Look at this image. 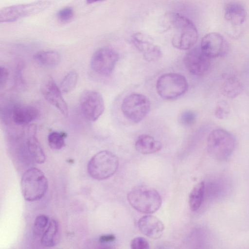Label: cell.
<instances>
[{
  "instance_id": "obj_1",
  "label": "cell",
  "mask_w": 249,
  "mask_h": 249,
  "mask_svg": "<svg viewBox=\"0 0 249 249\" xmlns=\"http://www.w3.org/2000/svg\"><path fill=\"white\" fill-rule=\"evenodd\" d=\"M169 24L175 32L172 39L173 46L179 50H187L196 43L198 36L193 23L185 17L173 13L169 15Z\"/></svg>"
},
{
  "instance_id": "obj_2",
  "label": "cell",
  "mask_w": 249,
  "mask_h": 249,
  "mask_svg": "<svg viewBox=\"0 0 249 249\" xmlns=\"http://www.w3.org/2000/svg\"><path fill=\"white\" fill-rule=\"evenodd\" d=\"M127 199L132 207L144 213L157 212L162 203L159 193L154 188L146 186L133 188L128 194Z\"/></svg>"
},
{
  "instance_id": "obj_3",
  "label": "cell",
  "mask_w": 249,
  "mask_h": 249,
  "mask_svg": "<svg viewBox=\"0 0 249 249\" xmlns=\"http://www.w3.org/2000/svg\"><path fill=\"white\" fill-rule=\"evenodd\" d=\"M20 187L25 200L29 201H36L45 195L48 188V182L41 170L36 168H31L23 174Z\"/></svg>"
},
{
  "instance_id": "obj_4",
  "label": "cell",
  "mask_w": 249,
  "mask_h": 249,
  "mask_svg": "<svg viewBox=\"0 0 249 249\" xmlns=\"http://www.w3.org/2000/svg\"><path fill=\"white\" fill-rule=\"evenodd\" d=\"M119 166L117 157L108 150L96 153L89 160L87 170L89 176L96 180H104L112 176Z\"/></svg>"
},
{
  "instance_id": "obj_5",
  "label": "cell",
  "mask_w": 249,
  "mask_h": 249,
  "mask_svg": "<svg viewBox=\"0 0 249 249\" xmlns=\"http://www.w3.org/2000/svg\"><path fill=\"white\" fill-rule=\"evenodd\" d=\"M235 145L233 135L222 128L213 130L208 137V152L216 160H222L228 158L232 153Z\"/></svg>"
},
{
  "instance_id": "obj_6",
  "label": "cell",
  "mask_w": 249,
  "mask_h": 249,
  "mask_svg": "<svg viewBox=\"0 0 249 249\" xmlns=\"http://www.w3.org/2000/svg\"><path fill=\"white\" fill-rule=\"evenodd\" d=\"M188 83L183 75L176 73H168L158 79L156 89L161 98L167 100L176 99L186 93Z\"/></svg>"
},
{
  "instance_id": "obj_7",
  "label": "cell",
  "mask_w": 249,
  "mask_h": 249,
  "mask_svg": "<svg viewBox=\"0 0 249 249\" xmlns=\"http://www.w3.org/2000/svg\"><path fill=\"white\" fill-rule=\"evenodd\" d=\"M150 109L149 99L140 93L128 95L124 99L121 105V110L124 116L134 123L142 121L148 114Z\"/></svg>"
},
{
  "instance_id": "obj_8",
  "label": "cell",
  "mask_w": 249,
  "mask_h": 249,
  "mask_svg": "<svg viewBox=\"0 0 249 249\" xmlns=\"http://www.w3.org/2000/svg\"><path fill=\"white\" fill-rule=\"evenodd\" d=\"M50 5L47 0H39L30 3L10 6L0 12V22H13L22 17L37 14Z\"/></svg>"
},
{
  "instance_id": "obj_9",
  "label": "cell",
  "mask_w": 249,
  "mask_h": 249,
  "mask_svg": "<svg viewBox=\"0 0 249 249\" xmlns=\"http://www.w3.org/2000/svg\"><path fill=\"white\" fill-rule=\"evenodd\" d=\"M80 108L84 117L91 122L96 121L103 113L105 103L100 92L93 90H86L80 98Z\"/></svg>"
},
{
  "instance_id": "obj_10",
  "label": "cell",
  "mask_w": 249,
  "mask_h": 249,
  "mask_svg": "<svg viewBox=\"0 0 249 249\" xmlns=\"http://www.w3.org/2000/svg\"><path fill=\"white\" fill-rule=\"evenodd\" d=\"M118 59V53L113 49L107 47L100 48L92 56L90 67L97 74L108 76L113 71Z\"/></svg>"
},
{
  "instance_id": "obj_11",
  "label": "cell",
  "mask_w": 249,
  "mask_h": 249,
  "mask_svg": "<svg viewBox=\"0 0 249 249\" xmlns=\"http://www.w3.org/2000/svg\"><path fill=\"white\" fill-rule=\"evenodd\" d=\"M40 89L45 100L59 110L63 115L67 117L68 107L62 96V92L54 79L50 76L46 77L42 80Z\"/></svg>"
},
{
  "instance_id": "obj_12",
  "label": "cell",
  "mask_w": 249,
  "mask_h": 249,
  "mask_svg": "<svg viewBox=\"0 0 249 249\" xmlns=\"http://www.w3.org/2000/svg\"><path fill=\"white\" fill-rule=\"evenodd\" d=\"M200 48L210 59L226 55L229 49V44L225 38L214 32L209 33L202 38Z\"/></svg>"
},
{
  "instance_id": "obj_13",
  "label": "cell",
  "mask_w": 249,
  "mask_h": 249,
  "mask_svg": "<svg viewBox=\"0 0 249 249\" xmlns=\"http://www.w3.org/2000/svg\"><path fill=\"white\" fill-rule=\"evenodd\" d=\"M184 65L192 74L200 76L205 74L209 69L210 58L201 50L195 48L186 54L183 59Z\"/></svg>"
},
{
  "instance_id": "obj_14",
  "label": "cell",
  "mask_w": 249,
  "mask_h": 249,
  "mask_svg": "<svg viewBox=\"0 0 249 249\" xmlns=\"http://www.w3.org/2000/svg\"><path fill=\"white\" fill-rule=\"evenodd\" d=\"M132 41L137 49L142 53L146 61L155 62L161 57L160 48L154 44L153 40L149 36L142 33H137L133 36Z\"/></svg>"
},
{
  "instance_id": "obj_15",
  "label": "cell",
  "mask_w": 249,
  "mask_h": 249,
  "mask_svg": "<svg viewBox=\"0 0 249 249\" xmlns=\"http://www.w3.org/2000/svg\"><path fill=\"white\" fill-rule=\"evenodd\" d=\"M138 226L142 233L154 239L160 237L164 229L162 221L152 215H145L141 217L138 220Z\"/></svg>"
},
{
  "instance_id": "obj_16",
  "label": "cell",
  "mask_w": 249,
  "mask_h": 249,
  "mask_svg": "<svg viewBox=\"0 0 249 249\" xmlns=\"http://www.w3.org/2000/svg\"><path fill=\"white\" fill-rule=\"evenodd\" d=\"M10 114L12 122L15 124L25 126L36 120L40 112L35 107L18 106L14 107Z\"/></svg>"
},
{
  "instance_id": "obj_17",
  "label": "cell",
  "mask_w": 249,
  "mask_h": 249,
  "mask_svg": "<svg viewBox=\"0 0 249 249\" xmlns=\"http://www.w3.org/2000/svg\"><path fill=\"white\" fill-rule=\"evenodd\" d=\"M224 14L228 22L233 25L239 26L245 21L247 12L243 4L239 1L232 0L225 4Z\"/></svg>"
},
{
  "instance_id": "obj_18",
  "label": "cell",
  "mask_w": 249,
  "mask_h": 249,
  "mask_svg": "<svg viewBox=\"0 0 249 249\" xmlns=\"http://www.w3.org/2000/svg\"><path fill=\"white\" fill-rule=\"evenodd\" d=\"M36 127L30 125L28 128V138L25 145L27 151L33 160L36 163L41 164L44 162L46 157L44 152L39 141L36 137Z\"/></svg>"
},
{
  "instance_id": "obj_19",
  "label": "cell",
  "mask_w": 249,
  "mask_h": 249,
  "mask_svg": "<svg viewBox=\"0 0 249 249\" xmlns=\"http://www.w3.org/2000/svg\"><path fill=\"white\" fill-rule=\"evenodd\" d=\"M243 89V85L236 76L225 74L222 76L221 90L225 96L234 98L240 94Z\"/></svg>"
},
{
  "instance_id": "obj_20",
  "label": "cell",
  "mask_w": 249,
  "mask_h": 249,
  "mask_svg": "<svg viewBox=\"0 0 249 249\" xmlns=\"http://www.w3.org/2000/svg\"><path fill=\"white\" fill-rule=\"evenodd\" d=\"M137 151L142 154H149L160 151L161 147V142L148 135H140L135 144Z\"/></svg>"
},
{
  "instance_id": "obj_21",
  "label": "cell",
  "mask_w": 249,
  "mask_h": 249,
  "mask_svg": "<svg viewBox=\"0 0 249 249\" xmlns=\"http://www.w3.org/2000/svg\"><path fill=\"white\" fill-rule=\"evenodd\" d=\"M60 235L59 224L53 219L50 221L48 227L41 236V243L46 247H53L58 243Z\"/></svg>"
},
{
  "instance_id": "obj_22",
  "label": "cell",
  "mask_w": 249,
  "mask_h": 249,
  "mask_svg": "<svg viewBox=\"0 0 249 249\" xmlns=\"http://www.w3.org/2000/svg\"><path fill=\"white\" fill-rule=\"evenodd\" d=\"M34 60L39 65L53 67L57 66L60 61V55L54 51H40L33 55Z\"/></svg>"
},
{
  "instance_id": "obj_23",
  "label": "cell",
  "mask_w": 249,
  "mask_h": 249,
  "mask_svg": "<svg viewBox=\"0 0 249 249\" xmlns=\"http://www.w3.org/2000/svg\"><path fill=\"white\" fill-rule=\"evenodd\" d=\"M205 185L204 181L197 184L191 191L189 199L191 210L195 212L200 207L204 197Z\"/></svg>"
},
{
  "instance_id": "obj_24",
  "label": "cell",
  "mask_w": 249,
  "mask_h": 249,
  "mask_svg": "<svg viewBox=\"0 0 249 249\" xmlns=\"http://www.w3.org/2000/svg\"><path fill=\"white\" fill-rule=\"evenodd\" d=\"M78 74L74 71L67 73L62 80L60 89L64 93H67L72 90L75 87L78 81Z\"/></svg>"
},
{
  "instance_id": "obj_25",
  "label": "cell",
  "mask_w": 249,
  "mask_h": 249,
  "mask_svg": "<svg viewBox=\"0 0 249 249\" xmlns=\"http://www.w3.org/2000/svg\"><path fill=\"white\" fill-rule=\"evenodd\" d=\"M67 134L63 131H53L48 136V142L51 148L54 150L61 149L65 145V139Z\"/></svg>"
},
{
  "instance_id": "obj_26",
  "label": "cell",
  "mask_w": 249,
  "mask_h": 249,
  "mask_svg": "<svg viewBox=\"0 0 249 249\" xmlns=\"http://www.w3.org/2000/svg\"><path fill=\"white\" fill-rule=\"evenodd\" d=\"M47 216L41 214L35 219L33 225V232L37 236H40L46 230L49 223Z\"/></svg>"
},
{
  "instance_id": "obj_27",
  "label": "cell",
  "mask_w": 249,
  "mask_h": 249,
  "mask_svg": "<svg viewBox=\"0 0 249 249\" xmlns=\"http://www.w3.org/2000/svg\"><path fill=\"white\" fill-rule=\"evenodd\" d=\"M230 109L228 104L224 101L218 102L214 110V115L218 119H225L230 114Z\"/></svg>"
},
{
  "instance_id": "obj_28",
  "label": "cell",
  "mask_w": 249,
  "mask_h": 249,
  "mask_svg": "<svg viewBox=\"0 0 249 249\" xmlns=\"http://www.w3.org/2000/svg\"><path fill=\"white\" fill-rule=\"evenodd\" d=\"M196 114L191 110L183 111L179 117V122L185 126H190L193 124L196 120Z\"/></svg>"
},
{
  "instance_id": "obj_29",
  "label": "cell",
  "mask_w": 249,
  "mask_h": 249,
  "mask_svg": "<svg viewBox=\"0 0 249 249\" xmlns=\"http://www.w3.org/2000/svg\"><path fill=\"white\" fill-rule=\"evenodd\" d=\"M73 14V10L71 7H66L58 11L56 16L60 21L66 22L72 18Z\"/></svg>"
},
{
  "instance_id": "obj_30",
  "label": "cell",
  "mask_w": 249,
  "mask_h": 249,
  "mask_svg": "<svg viewBox=\"0 0 249 249\" xmlns=\"http://www.w3.org/2000/svg\"><path fill=\"white\" fill-rule=\"evenodd\" d=\"M130 246L132 249H148L149 248L148 241L142 237H137L133 239Z\"/></svg>"
},
{
  "instance_id": "obj_31",
  "label": "cell",
  "mask_w": 249,
  "mask_h": 249,
  "mask_svg": "<svg viewBox=\"0 0 249 249\" xmlns=\"http://www.w3.org/2000/svg\"><path fill=\"white\" fill-rule=\"evenodd\" d=\"M9 75V71L4 66H0V88H3L6 85Z\"/></svg>"
},
{
  "instance_id": "obj_32",
  "label": "cell",
  "mask_w": 249,
  "mask_h": 249,
  "mask_svg": "<svg viewBox=\"0 0 249 249\" xmlns=\"http://www.w3.org/2000/svg\"><path fill=\"white\" fill-rule=\"evenodd\" d=\"M115 239V237L113 234L104 235L99 238V241L101 243H105L113 241Z\"/></svg>"
},
{
  "instance_id": "obj_33",
  "label": "cell",
  "mask_w": 249,
  "mask_h": 249,
  "mask_svg": "<svg viewBox=\"0 0 249 249\" xmlns=\"http://www.w3.org/2000/svg\"><path fill=\"white\" fill-rule=\"evenodd\" d=\"M103 0H86V1L88 3L91 4V3H95V2H99V1H103Z\"/></svg>"
}]
</instances>
